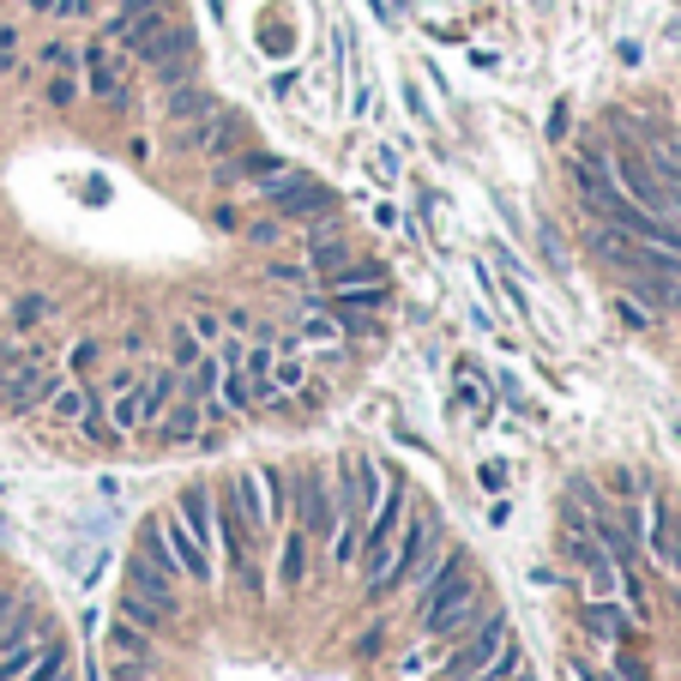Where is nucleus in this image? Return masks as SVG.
I'll use <instances>...</instances> for the list:
<instances>
[{"instance_id": "nucleus-1", "label": "nucleus", "mask_w": 681, "mask_h": 681, "mask_svg": "<svg viewBox=\"0 0 681 681\" xmlns=\"http://www.w3.org/2000/svg\"><path fill=\"white\" fill-rule=\"evenodd\" d=\"M417 579H429V591H422V633H434V640H459L471 621H483V603H476V579H471L465 549L446 555V567H441V555L422 561Z\"/></svg>"}, {"instance_id": "nucleus-2", "label": "nucleus", "mask_w": 681, "mask_h": 681, "mask_svg": "<svg viewBox=\"0 0 681 681\" xmlns=\"http://www.w3.org/2000/svg\"><path fill=\"white\" fill-rule=\"evenodd\" d=\"M265 194H272V206L284 211V218H326V211L338 206L332 187H320L314 175H296V170H284L277 182H265Z\"/></svg>"}, {"instance_id": "nucleus-3", "label": "nucleus", "mask_w": 681, "mask_h": 681, "mask_svg": "<svg viewBox=\"0 0 681 681\" xmlns=\"http://www.w3.org/2000/svg\"><path fill=\"white\" fill-rule=\"evenodd\" d=\"M609 170H616V187L633 199V206H645L652 218H664V206H669V187H664V175H657L652 163L640 158V151H621V158L609 163Z\"/></svg>"}, {"instance_id": "nucleus-4", "label": "nucleus", "mask_w": 681, "mask_h": 681, "mask_svg": "<svg viewBox=\"0 0 681 681\" xmlns=\"http://www.w3.org/2000/svg\"><path fill=\"white\" fill-rule=\"evenodd\" d=\"M296 507H301V531H308V537H332L338 519H344V507H332V488L320 471H308L296 483Z\"/></svg>"}, {"instance_id": "nucleus-5", "label": "nucleus", "mask_w": 681, "mask_h": 681, "mask_svg": "<svg viewBox=\"0 0 681 681\" xmlns=\"http://www.w3.org/2000/svg\"><path fill=\"white\" fill-rule=\"evenodd\" d=\"M507 640H512V633H507V616H500V609H488L483 633H476V640L465 645V652L453 657V664H446V681H465V676H476V669H483V664H488V657H495Z\"/></svg>"}, {"instance_id": "nucleus-6", "label": "nucleus", "mask_w": 681, "mask_h": 681, "mask_svg": "<svg viewBox=\"0 0 681 681\" xmlns=\"http://www.w3.org/2000/svg\"><path fill=\"white\" fill-rule=\"evenodd\" d=\"M158 531H163V543H170V555H175V573H187V579L206 585V579H211V555L194 543V531H187L182 519H158Z\"/></svg>"}, {"instance_id": "nucleus-7", "label": "nucleus", "mask_w": 681, "mask_h": 681, "mask_svg": "<svg viewBox=\"0 0 681 681\" xmlns=\"http://www.w3.org/2000/svg\"><path fill=\"white\" fill-rule=\"evenodd\" d=\"M54 386H61V374H54V368L25 362V368L13 374V381H7V410H37L42 398L54 393Z\"/></svg>"}, {"instance_id": "nucleus-8", "label": "nucleus", "mask_w": 681, "mask_h": 681, "mask_svg": "<svg viewBox=\"0 0 681 681\" xmlns=\"http://www.w3.org/2000/svg\"><path fill=\"white\" fill-rule=\"evenodd\" d=\"M175 512H182V524L194 531V543L211 555V531H218V512H211V488L206 483H187L182 495H175Z\"/></svg>"}, {"instance_id": "nucleus-9", "label": "nucleus", "mask_w": 681, "mask_h": 681, "mask_svg": "<svg viewBox=\"0 0 681 681\" xmlns=\"http://www.w3.org/2000/svg\"><path fill=\"white\" fill-rule=\"evenodd\" d=\"M374 500H381V465H374V459H356V465H350V483H344V512H350V519H368V512H374Z\"/></svg>"}, {"instance_id": "nucleus-10", "label": "nucleus", "mask_w": 681, "mask_h": 681, "mask_svg": "<svg viewBox=\"0 0 681 681\" xmlns=\"http://www.w3.org/2000/svg\"><path fill=\"white\" fill-rule=\"evenodd\" d=\"M127 579H133V591H145V597L158 603L163 616H175V573H163V567H151L145 555H133V567H127Z\"/></svg>"}, {"instance_id": "nucleus-11", "label": "nucleus", "mask_w": 681, "mask_h": 681, "mask_svg": "<svg viewBox=\"0 0 681 681\" xmlns=\"http://www.w3.org/2000/svg\"><path fill=\"white\" fill-rule=\"evenodd\" d=\"M561 549H567V561H579V567H585L591 579H609V567H616V561H609V549H603L597 537H585V531H579V524H567Z\"/></svg>"}, {"instance_id": "nucleus-12", "label": "nucleus", "mask_w": 681, "mask_h": 681, "mask_svg": "<svg viewBox=\"0 0 681 681\" xmlns=\"http://www.w3.org/2000/svg\"><path fill=\"white\" fill-rule=\"evenodd\" d=\"M284 170H289L284 158H265V151H242V158H236V163H223L218 175H223V182H260V187H265V182H277Z\"/></svg>"}, {"instance_id": "nucleus-13", "label": "nucleus", "mask_w": 681, "mask_h": 681, "mask_svg": "<svg viewBox=\"0 0 681 681\" xmlns=\"http://www.w3.org/2000/svg\"><path fill=\"white\" fill-rule=\"evenodd\" d=\"M91 97H103L109 109H127V79L115 61H103V42L91 49Z\"/></svg>"}, {"instance_id": "nucleus-14", "label": "nucleus", "mask_w": 681, "mask_h": 681, "mask_svg": "<svg viewBox=\"0 0 681 681\" xmlns=\"http://www.w3.org/2000/svg\"><path fill=\"white\" fill-rule=\"evenodd\" d=\"M42 405H49V417H54V422H66V429H79V417L91 410V393H85L79 381H61L49 398H42Z\"/></svg>"}, {"instance_id": "nucleus-15", "label": "nucleus", "mask_w": 681, "mask_h": 681, "mask_svg": "<svg viewBox=\"0 0 681 681\" xmlns=\"http://www.w3.org/2000/svg\"><path fill=\"white\" fill-rule=\"evenodd\" d=\"M218 381H223L218 356H199L194 368H182V393L194 398V405H211V398H218Z\"/></svg>"}, {"instance_id": "nucleus-16", "label": "nucleus", "mask_w": 681, "mask_h": 681, "mask_svg": "<svg viewBox=\"0 0 681 681\" xmlns=\"http://www.w3.org/2000/svg\"><path fill=\"white\" fill-rule=\"evenodd\" d=\"M163 109H170V121H199V115H211V109H218V103H211V91H206V85H175V91H170V103H163Z\"/></svg>"}, {"instance_id": "nucleus-17", "label": "nucleus", "mask_w": 681, "mask_h": 681, "mask_svg": "<svg viewBox=\"0 0 681 681\" xmlns=\"http://www.w3.org/2000/svg\"><path fill=\"white\" fill-rule=\"evenodd\" d=\"M182 393V374H170V368H163V374H151V381H139V398H145V422H158L163 410H170V398Z\"/></svg>"}, {"instance_id": "nucleus-18", "label": "nucleus", "mask_w": 681, "mask_h": 681, "mask_svg": "<svg viewBox=\"0 0 681 681\" xmlns=\"http://www.w3.org/2000/svg\"><path fill=\"white\" fill-rule=\"evenodd\" d=\"M158 422H163V441L182 446V441H194V434H199V422H206V405H194V398H187L182 410H163Z\"/></svg>"}, {"instance_id": "nucleus-19", "label": "nucleus", "mask_w": 681, "mask_h": 681, "mask_svg": "<svg viewBox=\"0 0 681 681\" xmlns=\"http://www.w3.org/2000/svg\"><path fill=\"white\" fill-rule=\"evenodd\" d=\"M301 579H308V531H301V537H289V543H284V561H277V585H284V591H296Z\"/></svg>"}, {"instance_id": "nucleus-20", "label": "nucleus", "mask_w": 681, "mask_h": 681, "mask_svg": "<svg viewBox=\"0 0 681 681\" xmlns=\"http://www.w3.org/2000/svg\"><path fill=\"white\" fill-rule=\"evenodd\" d=\"M66 664H73V652L54 640V645H42V652H37V664L25 669V681H66Z\"/></svg>"}, {"instance_id": "nucleus-21", "label": "nucleus", "mask_w": 681, "mask_h": 681, "mask_svg": "<svg viewBox=\"0 0 681 681\" xmlns=\"http://www.w3.org/2000/svg\"><path fill=\"white\" fill-rule=\"evenodd\" d=\"M657 555L669 567H681V512H669V507H657Z\"/></svg>"}, {"instance_id": "nucleus-22", "label": "nucleus", "mask_w": 681, "mask_h": 681, "mask_svg": "<svg viewBox=\"0 0 681 681\" xmlns=\"http://www.w3.org/2000/svg\"><path fill=\"white\" fill-rule=\"evenodd\" d=\"M109 422H115V434L145 429V398H139V386H133V393H115V410H109Z\"/></svg>"}, {"instance_id": "nucleus-23", "label": "nucleus", "mask_w": 681, "mask_h": 681, "mask_svg": "<svg viewBox=\"0 0 681 681\" xmlns=\"http://www.w3.org/2000/svg\"><path fill=\"white\" fill-rule=\"evenodd\" d=\"M236 507L248 512L253 524H265V488H260V471H242V476H236Z\"/></svg>"}, {"instance_id": "nucleus-24", "label": "nucleus", "mask_w": 681, "mask_h": 681, "mask_svg": "<svg viewBox=\"0 0 681 681\" xmlns=\"http://www.w3.org/2000/svg\"><path fill=\"white\" fill-rule=\"evenodd\" d=\"M37 640V609H25V616H7L0 621V657L13 652V645H30Z\"/></svg>"}, {"instance_id": "nucleus-25", "label": "nucleus", "mask_w": 681, "mask_h": 681, "mask_svg": "<svg viewBox=\"0 0 681 681\" xmlns=\"http://www.w3.org/2000/svg\"><path fill=\"white\" fill-rule=\"evenodd\" d=\"M121 616H127L133 628H145V633H151V628L163 621V609H158L151 597H145V591H127V597H121Z\"/></svg>"}, {"instance_id": "nucleus-26", "label": "nucleus", "mask_w": 681, "mask_h": 681, "mask_svg": "<svg viewBox=\"0 0 681 681\" xmlns=\"http://www.w3.org/2000/svg\"><path fill=\"white\" fill-rule=\"evenodd\" d=\"M652 170L681 194V139H664V145H657V151H652Z\"/></svg>"}, {"instance_id": "nucleus-27", "label": "nucleus", "mask_w": 681, "mask_h": 681, "mask_svg": "<svg viewBox=\"0 0 681 681\" xmlns=\"http://www.w3.org/2000/svg\"><path fill=\"white\" fill-rule=\"evenodd\" d=\"M356 549H362V519H350V512H344V531H332V555H338V567H350Z\"/></svg>"}, {"instance_id": "nucleus-28", "label": "nucleus", "mask_w": 681, "mask_h": 681, "mask_svg": "<svg viewBox=\"0 0 681 681\" xmlns=\"http://www.w3.org/2000/svg\"><path fill=\"white\" fill-rule=\"evenodd\" d=\"M393 296L386 284H356V289H338V308H381Z\"/></svg>"}, {"instance_id": "nucleus-29", "label": "nucleus", "mask_w": 681, "mask_h": 681, "mask_svg": "<svg viewBox=\"0 0 681 681\" xmlns=\"http://www.w3.org/2000/svg\"><path fill=\"white\" fill-rule=\"evenodd\" d=\"M37 320H49V296H18V301H13V326L30 332Z\"/></svg>"}, {"instance_id": "nucleus-30", "label": "nucleus", "mask_w": 681, "mask_h": 681, "mask_svg": "<svg viewBox=\"0 0 681 681\" xmlns=\"http://www.w3.org/2000/svg\"><path fill=\"white\" fill-rule=\"evenodd\" d=\"M260 488H265V524H277V519H284V476L260 471Z\"/></svg>"}, {"instance_id": "nucleus-31", "label": "nucleus", "mask_w": 681, "mask_h": 681, "mask_svg": "<svg viewBox=\"0 0 681 681\" xmlns=\"http://www.w3.org/2000/svg\"><path fill=\"white\" fill-rule=\"evenodd\" d=\"M585 628L597 633V640H621V621H616V609H603V603H591V609H585Z\"/></svg>"}, {"instance_id": "nucleus-32", "label": "nucleus", "mask_w": 681, "mask_h": 681, "mask_svg": "<svg viewBox=\"0 0 681 681\" xmlns=\"http://www.w3.org/2000/svg\"><path fill=\"white\" fill-rule=\"evenodd\" d=\"M79 429H85V441H121V434H115V422H109V417H103V410H97V405H91V410H85V417H79Z\"/></svg>"}, {"instance_id": "nucleus-33", "label": "nucleus", "mask_w": 681, "mask_h": 681, "mask_svg": "<svg viewBox=\"0 0 681 681\" xmlns=\"http://www.w3.org/2000/svg\"><path fill=\"white\" fill-rule=\"evenodd\" d=\"M199 362V338H194V326H182L175 332V368H194Z\"/></svg>"}, {"instance_id": "nucleus-34", "label": "nucleus", "mask_w": 681, "mask_h": 681, "mask_svg": "<svg viewBox=\"0 0 681 681\" xmlns=\"http://www.w3.org/2000/svg\"><path fill=\"white\" fill-rule=\"evenodd\" d=\"M301 338L332 344V338H338V320H320V314H308V320H301Z\"/></svg>"}, {"instance_id": "nucleus-35", "label": "nucleus", "mask_w": 681, "mask_h": 681, "mask_svg": "<svg viewBox=\"0 0 681 681\" xmlns=\"http://www.w3.org/2000/svg\"><path fill=\"white\" fill-rule=\"evenodd\" d=\"M301 381H308V374H301V362H277V368H272V386H277V393H296Z\"/></svg>"}, {"instance_id": "nucleus-36", "label": "nucleus", "mask_w": 681, "mask_h": 681, "mask_svg": "<svg viewBox=\"0 0 681 681\" xmlns=\"http://www.w3.org/2000/svg\"><path fill=\"white\" fill-rule=\"evenodd\" d=\"M476 483H483V495H500V488H507V465H500V459H488L483 471H476Z\"/></svg>"}, {"instance_id": "nucleus-37", "label": "nucleus", "mask_w": 681, "mask_h": 681, "mask_svg": "<svg viewBox=\"0 0 681 681\" xmlns=\"http://www.w3.org/2000/svg\"><path fill=\"white\" fill-rule=\"evenodd\" d=\"M79 54L66 49V42H42V66H73Z\"/></svg>"}, {"instance_id": "nucleus-38", "label": "nucleus", "mask_w": 681, "mask_h": 681, "mask_svg": "<svg viewBox=\"0 0 681 681\" xmlns=\"http://www.w3.org/2000/svg\"><path fill=\"white\" fill-rule=\"evenodd\" d=\"M218 332H223V320H218V314H194V338H199V344H211Z\"/></svg>"}, {"instance_id": "nucleus-39", "label": "nucleus", "mask_w": 681, "mask_h": 681, "mask_svg": "<svg viewBox=\"0 0 681 681\" xmlns=\"http://www.w3.org/2000/svg\"><path fill=\"white\" fill-rule=\"evenodd\" d=\"M73 97H79V85H73V79H49V103H73Z\"/></svg>"}, {"instance_id": "nucleus-40", "label": "nucleus", "mask_w": 681, "mask_h": 681, "mask_svg": "<svg viewBox=\"0 0 681 681\" xmlns=\"http://www.w3.org/2000/svg\"><path fill=\"white\" fill-rule=\"evenodd\" d=\"M109 640H115V645H121V652H127V657H139V652H145V640H139V633H133V628H115V633H109Z\"/></svg>"}, {"instance_id": "nucleus-41", "label": "nucleus", "mask_w": 681, "mask_h": 681, "mask_svg": "<svg viewBox=\"0 0 681 681\" xmlns=\"http://www.w3.org/2000/svg\"><path fill=\"white\" fill-rule=\"evenodd\" d=\"M133 386H139V374H133V368H121V374H109V386H103V393L115 398V393H133Z\"/></svg>"}, {"instance_id": "nucleus-42", "label": "nucleus", "mask_w": 681, "mask_h": 681, "mask_svg": "<svg viewBox=\"0 0 681 681\" xmlns=\"http://www.w3.org/2000/svg\"><path fill=\"white\" fill-rule=\"evenodd\" d=\"M277 284H308V265H272Z\"/></svg>"}, {"instance_id": "nucleus-43", "label": "nucleus", "mask_w": 681, "mask_h": 681, "mask_svg": "<svg viewBox=\"0 0 681 681\" xmlns=\"http://www.w3.org/2000/svg\"><path fill=\"white\" fill-rule=\"evenodd\" d=\"M573 681H616V676H603L597 664H585V657H579V664H573Z\"/></svg>"}, {"instance_id": "nucleus-44", "label": "nucleus", "mask_w": 681, "mask_h": 681, "mask_svg": "<svg viewBox=\"0 0 681 681\" xmlns=\"http://www.w3.org/2000/svg\"><path fill=\"white\" fill-rule=\"evenodd\" d=\"M13 54H18V30L7 25V30H0V61H13Z\"/></svg>"}, {"instance_id": "nucleus-45", "label": "nucleus", "mask_w": 681, "mask_h": 681, "mask_svg": "<svg viewBox=\"0 0 681 681\" xmlns=\"http://www.w3.org/2000/svg\"><path fill=\"white\" fill-rule=\"evenodd\" d=\"M91 362H97V344H91V338H85V344H79V350H73V368H91Z\"/></svg>"}, {"instance_id": "nucleus-46", "label": "nucleus", "mask_w": 681, "mask_h": 681, "mask_svg": "<svg viewBox=\"0 0 681 681\" xmlns=\"http://www.w3.org/2000/svg\"><path fill=\"white\" fill-rule=\"evenodd\" d=\"M549 139H567V103H561V109H555V115H549Z\"/></svg>"}, {"instance_id": "nucleus-47", "label": "nucleus", "mask_w": 681, "mask_h": 681, "mask_svg": "<svg viewBox=\"0 0 681 681\" xmlns=\"http://www.w3.org/2000/svg\"><path fill=\"white\" fill-rule=\"evenodd\" d=\"M621 681H645V664H633V657H621Z\"/></svg>"}, {"instance_id": "nucleus-48", "label": "nucleus", "mask_w": 681, "mask_h": 681, "mask_svg": "<svg viewBox=\"0 0 681 681\" xmlns=\"http://www.w3.org/2000/svg\"><path fill=\"white\" fill-rule=\"evenodd\" d=\"M669 308H681V277H676V284H669Z\"/></svg>"}, {"instance_id": "nucleus-49", "label": "nucleus", "mask_w": 681, "mask_h": 681, "mask_svg": "<svg viewBox=\"0 0 681 681\" xmlns=\"http://www.w3.org/2000/svg\"><path fill=\"white\" fill-rule=\"evenodd\" d=\"M7 616H13V597H7V591H0V621H7Z\"/></svg>"}, {"instance_id": "nucleus-50", "label": "nucleus", "mask_w": 681, "mask_h": 681, "mask_svg": "<svg viewBox=\"0 0 681 681\" xmlns=\"http://www.w3.org/2000/svg\"><path fill=\"white\" fill-rule=\"evenodd\" d=\"M507 681H531V676H524V669H519V676H507Z\"/></svg>"}, {"instance_id": "nucleus-51", "label": "nucleus", "mask_w": 681, "mask_h": 681, "mask_svg": "<svg viewBox=\"0 0 681 681\" xmlns=\"http://www.w3.org/2000/svg\"><path fill=\"white\" fill-rule=\"evenodd\" d=\"M0 356H7V338H0Z\"/></svg>"}]
</instances>
